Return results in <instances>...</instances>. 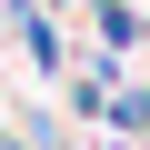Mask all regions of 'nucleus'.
Returning <instances> with one entry per match:
<instances>
[{
    "label": "nucleus",
    "mask_w": 150,
    "mask_h": 150,
    "mask_svg": "<svg viewBox=\"0 0 150 150\" xmlns=\"http://www.w3.org/2000/svg\"><path fill=\"white\" fill-rule=\"evenodd\" d=\"M110 150H130V140H110Z\"/></svg>",
    "instance_id": "f257e3e1"
}]
</instances>
